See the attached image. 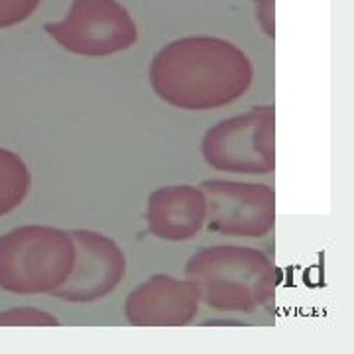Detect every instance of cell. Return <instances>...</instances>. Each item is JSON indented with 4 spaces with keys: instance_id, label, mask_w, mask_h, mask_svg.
Returning a JSON list of instances; mask_svg holds the SVG:
<instances>
[{
    "instance_id": "cell-1",
    "label": "cell",
    "mask_w": 354,
    "mask_h": 354,
    "mask_svg": "<svg viewBox=\"0 0 354 354\" xmlns=\"http://www.w3.org/2000/svg\"><path fill=\"white\" fill-rule=\"evenodd\" d=\"M254 81V65L232 41L189 36L169 41L153 55L150 83L167 104L213 111L242 99Z\"/></svg>"
},
{
    "instance_id": "cell-2",
    "label": "cell",
    "mask_w": 354,
    "mask_h": 354,
    "mask_svg": "<svg viewBox=\"0 0 354 354\" xmlns=\"http://www.w3.org/2000/svg\"><path fill=\"white\" fill-rule=\"evenodd\" d=\"M185 279L203 304L223 313H254L278 291L281 272L252 246H205L185 264Z\"/></svg>"
},
{
    "instance_id": "cell-3",
    "label": "cell",
    "mask_w": 354,
    "mask_h": 354,
    "mask_svg": "<svg viewBox=\"0 0 354 354\" xmlns=\"http://www.w3.org/2000/svg\"><path fill=\"white\" fill-rule=\"evenodd\" d=\"M75 242L69 230L26 225L0 236V290L16 295H51L69 278Z\"/></svg>"
},
{
    "instance_id": "cell-4",
    "label": "cell",
    "mask_w": 354,
    "mask_h": 354,
    "mask_svg": "<svg viewBox=\"0 0 354 354\" xmlns=\"http://www.w3.org/2000/svg\"><path fill=\"white\" fill-rule=\"evenodd\" d=\"M209 167L241 176H266L276 169V109L252 106L211 127L201 142Z\"/></svg>"
},
{
    "instance_id": "cell-5",
    "label": "cell",
    "mask_w": 354,
    "mask_h": 354,
    "mask_svg": "<svg viewBox=\"0 0 354 354\" xmlns=\"http://www.w3.org/2000/svg\"><path fill=\"white\" fill-rule=\"evenodd\" d=\"M59 48L83 57H106L138 41V26L118 0H73L62 20L44 26Z\"/></svg>"
},
{
    "instance_id": "cell-6",
    "label": "cell",
    "mask_w": 354,
    "mask_h": 354,
    "mask_svg": "<svg viewBox=\"0 0 354 354\" xmlns=\"http://www.w3.org/2000/svg\"><path fill=\"white\" fill-rule=\"evenodd\" d=\"M205 225L211 232L234 239H262L276 225V191L264 183L207 179Z\"/></svg>"
},
{
    "instance_id": "cell-7",
    "label": "cell",
    "mask_w": 354,
    "mask_h": 354,
    "mask_svg": "<svg viewBox=\"0 0 354 354\" xmlns=\"http://www.w3.org/2000/svg\"><path fill=\"white\" fill-rule=\"evenodd\" d=\"M75 264L51 295L67 304H93L113 293L127 274V256L120 244L97 230H71Z\"/></svg>"
},
{
    "instance_id": "cell-8",
    "label": "cell",
    "mask_w": 354,
    "mask_h": 354,
    "mask_svg": "<svg viewBox=\"0 0 354 354\" xmlns=\"http://www.w3.org/2000/svg\"><path fill=\"white\" fill-rule=\"evenodd\" d=\"M199 304L189 279L156 274L130 291L124 315L134 327H185L199 313Z\"/></svg>"
},
{
    "instance_id": "cell-9",
    "label": "cell",
    "mask_w": 354,
    "mask_h": 354,
    "mask_svg": "<svg viewBox=\"0 0 354 354\" xmlns=\"http://www.w3.org/2000/svg\"><path fill=\"white\" fill-rule=\"evenodd\" d=\"M207 218V199L195 185H164L150 193L144 211L148 232L167 242L195 239Z\"/></svg>"
},
{
    "instance_id": "cell-10",
    "label": "cell",
    "mask_w": 354,
    "mask_h": 354,
    "mask_svg": "<svg viewBox=\"0 0 354 354\" xmlns=\"http://www.w3.org/2000/svg\"><path fill=\"white\" fill-rule=\"evenodd\" d=\"M32 176L18 153L0 148V216L18 209L30 193Z\"/></svg>"
},
{
    "instance_id": "cell-11",
    "label": "cell",
    "mask_w": 354,
    "mask_h": 354,
    "mask_svg": "<svg viewBox=\"0 0 354 354\" xmlns=\"http://www.w3.org/2000/svg\"><path fill=\"white\" fill-rule=\"evenodd\" d=\"M62 321L44 309L14 307L0 311V327H59Z\"/></svg>"
},
{
    "instance_id": "cell-12",
    "label": "cell",
    "mask_w": 354,
    "mask_h": 354,
    "mask_svg": "<svg viewBox=\"0 0 354 354\" xmlns=\"http://www.w3.org/2000/svg\"><path fill=\"white\" fill-rule=\"evenodd\" d=\"M41 0H0V30L22 24L36 12Z\"/></svg>"
},
{
    "instance_id": "cell-13",
    "label": "cell",
    "mask_w": 354,
    "mask_h": 354,
    "mask_svg": "<svg viewBox=\"0 0 354 354\" xmlns=\"http://www.w3.org/2000/svg\"><path fill=\"white\" fill-rule=\"evenodd\" d=\"M254 6H256V18H258L262 30L266 32V36L274 38L276 36V30H274V0H256Z\"/></svg>"
}]
</instances>
